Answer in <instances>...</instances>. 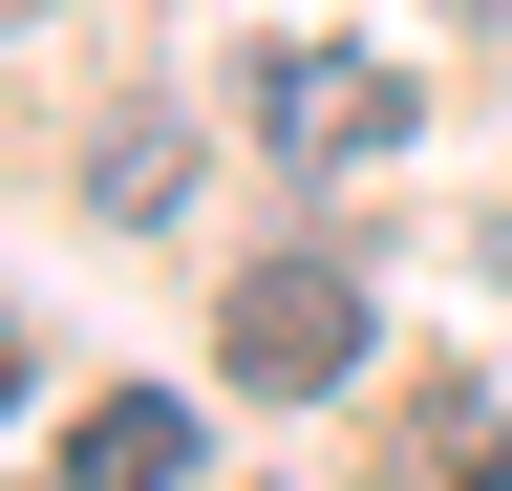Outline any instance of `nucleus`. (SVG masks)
<instances>
[{
  "instance_id": "nucleus-1",
  "label": "nucleus",
  "mask_w": 512,
  "mask_h": 491,
  "mask_svg": "<svg viewBox=\"0 0 512 491\" xmlns=\"http://www.w3.org/2000/svg\"><path fill=\"white\" fill-rule=\"evenodd\" d=\"M214 363L256 406H320V385H363V278L342 257H256L235 299H214Z\"/></svg>"
},
{
  "instance_id": "nucleus-2",
  "label": "nucleus",
  "mask_w": 512,
  "mask_h": 491,
  "mask_svg": "<svg viewBox=\"0 0 512 491\" xmlns=\"http://www.w3.org/2000/svg\"><path fill=\"white\" fill-rule=\"evenodd\" d=\"M256 129L299 171H384L406 150V65H384V43H278V65H256Z\"/></svg>"
},
{
  "instance_id": "nucleus-3",
  "label": "nucleus",
  "mask_w": 512,
  "mask_h": 491,
  "mask_svg": "<svg viewBox=\"0 0 512 491\" xmlns=\"http://www.w3.org/2000/svg\"><path fill=\"white\" fill-rule=\"evenodd\" d=\"M64 470H86V491H192V406L171 385H107L86 427H64Z\"/></svg>"
},
{
  "instance_id": "nucleus-4",
  "label": "nucleus",
  "mask_w": 512,
  "mask_h": 491,
  "mask_svg": "<svg viewBox=\"0 0 512 491\" xmlns=\"http://www.w3.org/2000/svg\"><path fill=\"white\" fill-rule=\"evenodd\" d=\"M192 193V129H171V107H128V129L86 150V214H171Z\"/></svg>"
},
{
  "instance_id": "nucleus-5",
  "label": "nucleus",
  "mask_w": 512,
  "mask_h": 491,
  "mask_svg": "<svg viewBox=\"0 0 512 491\" xmlns=\"http://www.w3.org/2000/svg\"><path fill=\"white\" fill-rule=\"evenodd\" d=\"M470 491H512V449H491V470H470Z\"/></svg>"
}]
</instances>
